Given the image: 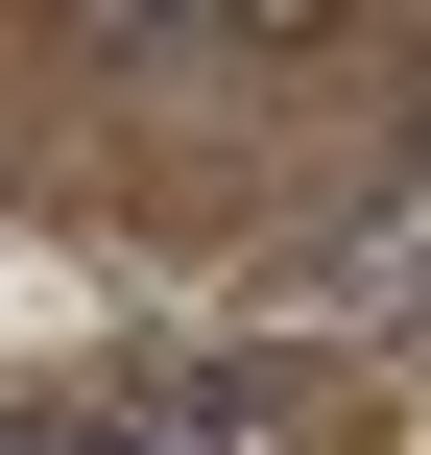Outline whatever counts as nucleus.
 Instances as JSON below:
<instances>
[{"instance_id":"7ed1b4c3","label":"nucleus","mask_w":431,"mask_h":455,"mask_svg":"<svg viewBox=\"0 0 431 455\" xmlns=\"http://www.w3.org/2000/svg\"><path fill=\"white\" fill-rule=\"evenodd\" d=\"M24 432H48V408H24V384H0V455H24Z\"/></svg>"},{"instance_id":"f03ea898","label":"nucleus","mask_w":431,"mask_h":455,"mask_svg":"<svg viewBox=\"0 0 431 455\" xmlns=\"http://www.w3.org/2000/svg\"><path fill=\"white\" fill-rule=\"evenodd\" d=\"M24 455H168V432H144V408H48Z\"/></svg>"},{"instance_id":"f257e3e1","label":"nucleus","mask_w":431,"mask_h":455,"mask_svg":"<svg viewBox=\"0 0 431 455\" xmlns=\"http://www.w3.org/2000/svg\"><path fill=\"white\" fill-rule=\"evenodd\" d=\"M144 432L168 455H312L336 432V360H312V336H168V360H144Z\"/></svg>"}]
</instances>
